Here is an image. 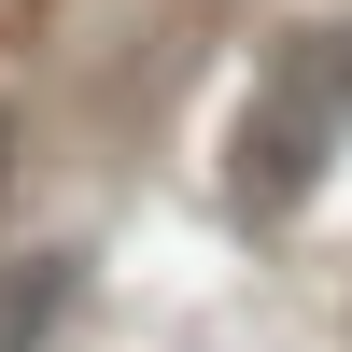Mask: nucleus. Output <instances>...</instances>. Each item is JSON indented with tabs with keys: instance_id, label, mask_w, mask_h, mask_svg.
Wrapping results in <instances>:
<instances>
[{
	"instance_id": "f03ea898",
	"label": "nucleus",
	"mask_w": 352,
	"mask_h": 352,
	"mask_svg": "<svg viewBox=\"0 0 352 352\" xmlns=\"http://www.w3.org/2000/svg\"><path fill=\"white\" fill-rule=\"evenodd\" d=\"M282 71H296L310 99H324L338 127H352V28H296V56H282Z\"/></svg>"
},
{
	"instance_id": "f257e3e1",
	"label": "nucleus",
	"mask_w": 352,
	"mask_h": 352,
	"mask_svg": "<svg viewBox=\"0 0 352 352\" xmlns=\"http://www.w3.org/2000/svg\"><path fill=\"white\" fill-rule=\"evenodd\" d=\"M324 141H338V113L310 99L296 71H282L268 99H254V127H240V169H226V197H240L254 226H268V212H296V184L324 169Z\"/></svg>"
}]
</instances>
